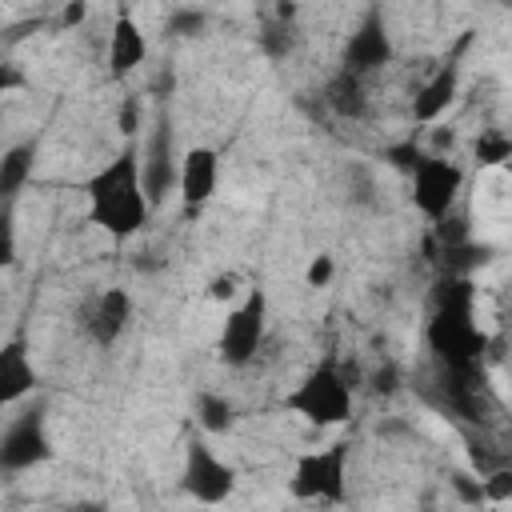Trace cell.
<instances>
[{
    "label": "cell",
    "instance_id": "e0dca14e",
    "mask_svg": "<svg viewBox=\"0 0 512 512\" xmlns=\"http://www.w3.org/2000/svg\"><path fill=\"white\" fill-rule=\"evenodd\" d=\"M36 168V144H16L0 156V204H12Z\"/></svg>",
    "mask_w": 512,
    "mask_h": 512
},
{
    "label": "cell",
    "instance_id": "484cf974",
    "mask_svg": "<svg viewBox=\"0 0 512 512\" xmlns=\"http://www.w3.org/2000/svg\"><path fill=\"white\" fill-rule=\"evenodd\" d=\"M452 488L460 492V500H464V504H480V500H484L480 480H476V476H468V472H456V476H452Z\"/></svg>",
    "mask_w": 512,
    "mask_h": 512
},
{
    "label": "cell",
    "instance_id": "ac0fdd59",
    "mask_svg": "<svg viewBox=\"0 0 512 512\" xmlns=\"http://www.w3.org/2000/svg\"><path fill=\"white\" fill-rule=\"evenodd\" d=\"M196 420H200L204 432H228L236 424V408L220 392H200L196 396Z\"/></svg>",
    "mask_w": 512,
    "mask_h": 512
},
{
    "label": "cell",
    "instance_id": "7c38bea8",
    "mask_svg": "<svg viewBox=\"0 0 512 512\" xmlns=\"http://www.w3.org/2000/svg\"><path fill=\"white\" fill-rule=\"evenodd\" d=\"M128 320H132V296H128V288H104L96 296L92 312H88V336L100 348H108V344L120 340V332L128 328Z\"/></svg>",
    "mask_w": 512,
    "mask_h": 512
},
{
    "label": "cell",
    "instance_id": "5b68a950",
    "mask_svg": "<svg viewBox=\"0 0 512 512\" xmlns=\"http://www.w3.org/2000/svg\"><path fill=\"white\" fill-rule=\"evenodd\" d=\"M264 324H268V296L260 288H252L224 320V332H220V360L228 368H244L260 344H264Z\"/></svg>",
    "mask_w": 512,
    "mask_h": 512
},
{
    "label": "cell",
    "instance_id": "d6986e66",
    "mask_svg": "<svg viewBox=\"0 0 512 512\" xmlns=\"http://www.w3.org/2000/svg\"><path fill=\"white\" fill-rule=\"evenodd\" d=\"M16 260V220H12V204H0V268H8Z\"/></svg>",
    "mask_w": 512,
    "mask_h": 512
},
{
    "label": "cell",
    "instance_id": "cb8c5ba5",
    "mask_svg": "<svg viewBox=\"0 0 512 512\" xmlns=\"http://www.w3.org/2000/svg\"><path fill=\"white\" fill-rule=\"evenodd\" d=\"M116 128H120L124 136H136V132H140V100H136V96H128V100L120 104V112H116Z\"/></svg>",
    "mask_w": 512,
    "mask_h": 512
},
{
    "label": "cell",
    "instance_id": "277c9868",
    "mask_svg": "<svg viewBox=\"0 0 512 512\" xmlns=\"http://www.w3.org/2000/svg\"><path fill=\"white\" fill-rule=\"evenodd\" d=\"M288 492L296 500L344 504V496H348V444H328V448L296 456Z\"/></svg>",
    "mask_w": 512,
    "mask_h": 512
},
{
    "label": "cell",
    "instance_id": "30bf717a",
    "mask_svg": "<svg viewBox=\"0 0 512 512\" xmlns=\"http://www.w3.org/2000/svg\"><path fill=\"white\" fill-rule=\"evenodd\" d=\"M392 60V40H388V28H384V16L372 8L360 24H356V32L348 36V44H344V72H352V76H368V72H376V68H384Z\"/></svg>",
    "mask_w": 512,
    "mask_h": 512
},
{
    "label": "cell",
    "instance_id": "9c48e42d",
    "mask_svg": "<svg viewBox=\"0 0 512 512\" xmlns=\"http://www.w3.org/2000/svg\"><path fill=\"white\" fill-rule=\"evenodd\" d=\"M176 176H180V164L172 160V124L160 120L140 152V188H144L148 208L168 200V192L176 188Z\"/></svg>",
    "mask_w": 512,
    "mask_h": 512
},
{
    "label": "cell",
    "instance_id": "603a6c76",
    "mask_svg": "<svg viewBox=\"0 0 512 512\" xmlns=\"http://www.w3.org/2000/svg\"><path fill=\"white\" fill-rule=\"evenodd\" d=\"M480 492H484V500H508L512 496V472L508 468H496L492 476L480 480Z\"/></svg>",
    "mask_w": 512,
    "mask_h": 512
},
{
    "label": "cell",
    "instance_id": "83f0119b",
    "mask_svg": "<svg viewBox=\"0 0 512 512\" xmlns=\"http://www.w3.org/2000/svg\"><path fill=\"white\" fill-rule=\"evenodd\" d=\"M232 288H236V276H216L212 280V300H232Z\"/></svg>",
    "mask_w": 512,
    "mask_h": 512
},
{
    "label": "cell",
    "instance_id": "4fadbf2b",
    "mask_svg": "<svg viewBox=\"0 0 512 512\" xmlns=\"http://www.w3.org/2000/svg\"><path fill=\"white\" fill-rule=\"evenodd\" d=\"M32 388H36V368H32L24 336H16V340L0 344V408L24 400Z\"/></svg>",
    "mask_w": 512,
    "mask_h": 512
},
{
    "label": "cell",
    "instance_id": "1f68e13d",
    "mask_svg": "<svg viewBox=\"0 0 512 512\" xmlns=\"http://www.w3.org/2000/svg\"><path fill=\"white\" fill-rule=\"evenodd\" d=\"M80 512H108V508H80Z\"/></svg>",
    "mask_w": 512,
    "mask_h": 512
},
{
    "label": "cell",
    "instance_id": "4dcf8cb0",
    "mask_svg": "<svg viewBox=\"0 0 512 512\" xmlns=\"http://www.w3.org/2000/svg\"><path fill=\"white\" fill-rule=\"evenodd\" d=\"M80 16H84V8H80V4H72V8H68V12H64V24H76V20H80Z\"/></svg>",
    "mask_w": 512,
    "mask_h": 512
},
{
    "label": "cell",
    "instance_id": "3957f363",
    "mask_svg": "<svg viewBox=\"0 0 512 512\" xmlns=\"http://www.w3.org/2000/svg\"><path fill=\"white\" fill-rule=\"evenodd\" d=\"M284 408L304 416L316 428L344 424L352 420V384L336 364H320L284 396Z\"/></svg>",
    "mask_w": 512,
    "mask_h": 512
},
{
    "label": "cell",
    "instance_id": "8992f818",
    "mask_svg": "<svg viewBox=\"0 0 512 512\" xmlns=\"http://www.w3.org/2000/svg\"><path fill=\"white\" fill-rule=\"evenodd\" d=\"M180 488L200 500V504H224L236 492V468L224 464L204 440H192L184 452V472H180Z\"/></svg>",
    "mask_w": 512,
    "mask_h": 512
},
{
    "label": "cell",
    "instance_id": "44dd1931",
    "mask_svg": "<svg viewBox=\"0 0 512 512\" xmlns=\"http://www.w3.org/2000/svg\"><path fill=\"white\" fill-rule=\"evenodd\" d=\"M508 152H512L508 136H480V140H476V160H480V164H504Z\"/></svg>",
    "mask_w": 512,
    "mask_h": 512
},
{
    "label": "cell",
    "instance_id": "6da1fadb",
    "mask_svg": "<svg viewBox=\"0 0 512 512\" xmlns=\"http://www.w3.org/2000/svg\"><path fill=\"white\" fill-rule=\"evenodd\" d=\"M472 280L468 276H444L436 284V312L428 324V348L436 352L444 376H480L484 360V332L472 324Z\"/></svg>",
    "mask_w": 512,
    "mask_h": 512
},
{
    "label": "cell",
    "instance_id": "5bb4252c",
    "mask_svg": "<svg viewBox=\"0 0 512 512\" xmlns=\"http://www.w3.org/2000/svg\"><path fill=\"white\" fill-rule=\"evenodd\" d=\"M144 56H148V40H144L140 24L128 12H120L116 24H112V40H108V72L128 76L132 68L144 64Z\"/></svg>",
    "mask_w": 512,
    "mask_h": 512
},
{
    "label": "cell",
    "instance_id": "ffe728a7",
    "mask_svg": "<svg viewBox=\"0 0 512 512\" xmlns=\"http://www.w3.org/2000/svg\"><path fill=\"white\" fill-rule=\"evenodd\" d=\"M200 28H204V12L200 8H176L168 16V32L172 36H196Z\"/></svg>",
    "mask_w": 512,
    "mask_h": 512
},
{
    "label": "cell",
    "instance_id": "52a82bcc",
    "mask_svg": "<svg viewBox=\"0 0 512 512\" xmlns=\"http://www.w3.org/2000/svg\"><path fill=\"white\" fill-rule=\"evenodd\" d=\"M460 184H464V172L444 160V156H424L420 168L412 172V204L436 224L452 212L456 196H460Z\"/></svg>",
    "mask_w": 512,
    "mask_h": 512
},
{
    "label": "cell",
    "instance_id": "ba28073f",
    "mask_svg": "<svg viewBox=\"0 0 512 512\" xmlns=\"http://www.w3.org/2000/svg\"><path fill=\"white\" fill-rule=\"evenodd\" d=\"M52 456V444H48V432H44V408H24L0 436V468L4 472H24V468H36Z\"/></svg>",
    "mask_w": 512,
    "mask_h": 512
},
{
    "label": "cell",
    "instance_id": "f1b7e54d",
    "mask_svg": "<svg viewBox=\"0 0 512 512\" xmlns=\"http://www.w3.org/2000/svg\"><path fill=\"white\" fill-rule=\"evenodd\" d=\"M372 384H376V392H396V368L384 364V368L372 376Z\"/></svg>",
    "mask_w": 512,
    "mask_h": 512
},
{
    "label": "cell",
    "instance_id": "7402d4cb",
    "mask_svg": "<svg viewBox=\"0 0 512 512\" xmlns=\"http://www.w3.org/2000/svg\"><path fill=\"white\" fill-rule=\"evenodd\" d=\"M384 160H388V164H396L400 172H416V168H420V160H424V152L408 140V144H392V148L384 152Z\"/></svg>",
    "mask_w": 512,
    "mask_h": 512
},
{
    "label": "cell",
    "instance_id": "d4e9b609",
    "mask_svg": "<svg viewBox=\"0 0 512 512\" xmlns=\"http://www.w3.org/2000/svg\"><path fill=\"white\" fill-rule=\"evenodd\" d=\"M332 272H336V264H332V256H316V260L308 264V272H304V280H308L312 288H324V284L332 280Z\"/></svg>",
    "mask_w": 512,
    "mask_h": 512
},
{
    "label": "cell",
    "instance_id": "4316f807",
    "mask_svg": "<svg viewBox=\"0 0 512 512\" xmlns=\"http://www.w3.org/2000/svg\"><path fill=\"white\" fill-rule=\"evenodd\" d=\"M288 48H292V32L288 28H268L264 32V52L268 56H284Z\"/></svg>",
    "mask_w": 512,
    "mask_h": 512
},
{
    "label": "cell",
    "instance_id": "7a4b0ae2",
    "mask_svg": "<svg viewBox=\"0 0 512 512\" xmlns=\"http://www.w3.org/2000/svg\"><path fill=\"white\" fill-rule=\"evenodd\" d=\"M88 212L112 240H128L148 224V200L140 188V152L128 144L88 180Z\"/></svg>",
    "mask_w": 512,
    "mask_h": 512
},
{
    "label": "cell",
    "instance_id": "9a60e30c",
    "mask_svg": "<svg viewBox=\"0 0 512 512\" xmlns=\"http://www.w3.org/2000/svg\"><path fill=\"white\" fill-rule=\"evenodd\" d=\"M456 88H460V64L456 60H448L420 92H416V100H412V116L420 120V124H432L452 100H456Z\"/></svg>",
    "mask_w": 512,
    "mask_h": 512
},
{
    "label": "cell",
    "instance_id": "f546056e",
    "mask_svg": "<svg viewBox=\"0 0 512 512\" xmlns=\"http://www.w3.org/2000/svg\"><path fill=\"white\" fill-rule=\"evenodd\" d=\"M20 84H24V72H20V68H12V64H0V92L20 88Z\"/></svg>",
    "mask_w": 512,
    "mask_h": 512
},
{
    "label": "cell",
    "instance_id": "8fae6325",
    "mask_svg": "<svg viewBox=\"0 0 512 512\" xmlns=\"http://www.w3.org/2000/svg\"><path fill=\"white\" fill-rule=\"evenodd\" d=\"M216 180H220V156H216V148H204V144L200 148H188L184 160H180V176H176V188L184 196V208L188 212L204 208L212 200V192H216Z\"/></svg>",
    "mask_w": 512,
    "mask_h": 512
},
{
    "label": "cell",
    "instance_id": "2e32d148",
    "mask_svg": "<svg viewBox=\"0 0 512 512\" xmlns=\"http://www.w3.org/2000/svg\"><path fill=\"white\" fill-rule=\"evenodd\" d=\"M324 104H328V108H332L336 116H344V120H360V116L368 112L364 80L340 68V72H336V76L328 80V88H324Z\"/></svg>",
    "mask_w": 512,
    "mask_h": 512
}]
</instances>
